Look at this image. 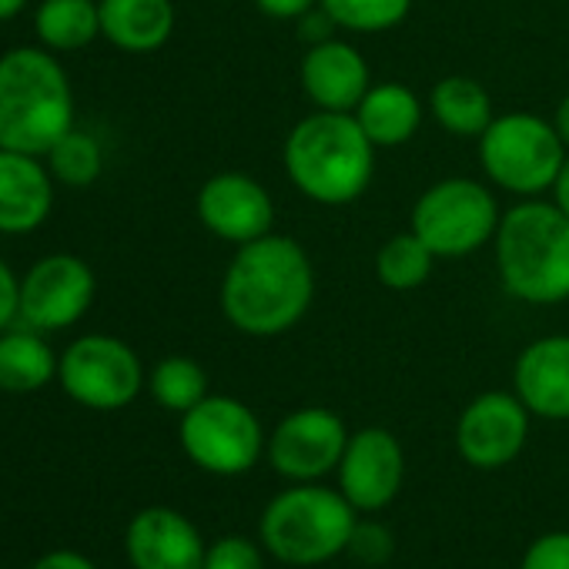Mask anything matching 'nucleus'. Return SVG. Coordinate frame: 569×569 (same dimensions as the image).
<instances>
[{
  "label": "nucleus",
  "instance_id": "obj_1",
  "mask_svg": "<svg viewBox=\"0 0 569 569\" xmlns=\"http://www.w3.org/2000/svg\"><path fill=\"white\" fill-rule=\"evenodd\" d=\"M228 326L251 339L292 332L316 302V264L302 241L268 231L238 244L218 292Z\"/></svg>",
  "mask_w": 569,
  "mask_h": 569
},
{
  "label": "nucleus",
  "instance_id": "obj_2",
  "mask_svg": "<svg viewBox=\"0 0 569 569\" xmlns=\"http://www.w3.org/2000/svg\"><path fill=\"white\" fill-rule=\"evenodd\" d=\"M379 148L366 138L356 114L312 111L284 134L281 164L289 181L316 204L342 208L359 201L376 178Z\"/></svg>",
  "mask_w": 569,
  "mask_h": 569
},
{
  "label": "nucleus",
  "instance_id": "obj_3",
  "mask_svg": "<svg viewBox=\"0 0 569 569\" xmlns=\"http://www.w3.org/2000/svg\"><path fill=\"white\" fill-rule=\"evenodd\" d=\"M492 251L502 289L516 302H569V214L552 198H519L502 211Z\"/></svg>",
  "mask_w": 569,
  "mask_h": 569
},
{
  "label": "nucleus",
  "instance_id": "obj_4",
  "mask_svg": "<svg viewBox=\"0 0 569 569\" xmlns=\"http://www.w3.org/2000/svg\"><path fill=\"white\" fill-rule=\"evenodd\" d=\"M74 128L68 71L48 48L0 54V148L44 158Z\"/></svg>",
  "mask_w": 569,
  "mask_h": 569
},
{
  "label": "nucleus",
  "instance_id": "obj_5",
  "mask_svg": "<svg viewBox=\"0 0 569 569\" xmlns=\"http://www.w3.org/2000/svg\"><path fill=\"white\" fill-rule=\"evenodd\" d=\"M356 506L322 482H292L281 489L258 519L264 552L284 566H322L342 552L356 536Z\"/></svg>",
  "mask_w": 569,
  "mask_h": 569
},
{
  "label": "nucleus",
  "instance_id": "obj_6",
  "mask_svg": "<svg viewBox=\"0 0 569 569\" xmlns=\"http://www.w3.org/2000/svg\"><path fill=\"white\" fill-rule=\"evenodd\" d=\"M476 141L486 181L509 191L512 198H542L552 191L556 174L569 154L552 121L532 111L496 114Z\"/></svg>",
  "mask_w": 569,
  "mask_h": 569
},
{
  "label": "nucleus",
  "instance_id": "obj_7",
  "mask_svg": "<svg viewBox=\"0 0 569 569\" xmlns=\"http://www.w3.org/2000/svg\"><path fill=\"white\" fill-rule=\"evenodd\" d=\"M499 204L479 178H442L429 184L412 204V231L436 258H469L492 244L499 228Z\"/></svg>",
  "mask_w": 569,
  "mask_h": 569
},
{
  "label": "nucleus",
  "instance_id": "obj_8",
  "mask_svg": "<svg viewBox=\"0 0 569 569\" xmlns=\"http://www.w3.org/2000/svg\"><path fill=\"white\" fill-rule=\"evenodd\" d=\"M184 456L211 476H244L264 456L268 436L251 406L234 396H204L178 422Z\"/></svg>",
  "mask_w": 569,
  "mask_h": 569
},
{
  "label": "nucleus",
  "instance_id": "obj_9",
  "mask_svg": "<svg viewBox=\"0 0 569 569\" xmlns=\"http://www.w3.org/2000/svg\"><path fill=\"white\" fill-rule=\"evenodd\" d=\"M58 382L78 406L118 412L141 396L148 376L128 342L114 336H81L58 359Z\"/></svg>",
  "mask_w": 569,
  "mask_h": 569
},
{
  "label": "nucleus",
  "instance_id": "obj_10",
  "mask_svg": "<svg viewBox=\"0 0 569 569\" xmlns=\"http://www.w3.org/2000/svg\"><path fill=\"white\" fill-rule=\"evenodd\" d=\"M349 436L352 432L339 412L326 406H302L278 419L268 436L264 459L289 482H322L339 469Z\"/></svg>",
  "mask_w": 569,
  "mask_h": 569
},
{
  "label": "nucleus",
  "instance_id": "obj_11",
  "mask_svg": "<svg viewBox=\"0 0 569 569\" xmlns=\"http://www.w3.org/2000/svg\"><path fill=\"white\" fill-rule=\"evenodd\" d=\"M98 278L78 254L58 251L31 264L21 278V322L38 332H61L88 316Z\"/></svg>",
  "mask_w": 569,
  "mask_h": 569
},
{
  "label": "nucleus",
  "instance_id": "obj_12",
  "mask_svg": "<svg viewBox=\"0 0 569 569\" xmlns=\"http://www.w3.org/2000/svg\"><path fill=\"white\" fill-rule=\"evenodd\" d=\"M532 412L516 392H482L476 396L456 422V449L472 469H502L526 449Z\"/></svg>",
  "mask_w": 569,
  "mask_h": 569
},
{
  "label": "nucleus",
  "instance_id": "obj_13",
  "mask_svg": "<svg viewBox=\"0 0 569 569\" xmlns=\"http://www.w3.org/2000/svg\"><path fill=\"white\" fill-rule=\"evenodd\" d=\"M336 476L339 492L359 512H382L406 486V449L389 429L366 426L349 436Z\"/></svg>",
  "mask_w": 569,
  "mask_h": 569
},
{
  "label": "nucleus",
  "instance_id": "obj_14",
  "mask_svg": "<svg viewBox=\"0 0 569 569\" xmlns=\"http://www.w3.org/2000/svg\"><path fill=\"white\" fill-rule=\"evenodd\" d=\"M198 221L228 244H248L274 231V201L268 188L244 171H218L198 188Z\"/></svg>",
  "mask_w": 569,
  "mask_h": 569
},
{
  "label": "nucleus",
  "instance_id": "obj_15",
  "mask_svg": "<svg viewBox=\"0 0 569 569\" xmlns=\"http://www.w3.org/2000/svg\"><path fill=\"white\" fill-rule=\"evenodd\" d=\"M204 549L198 526L168 506L141 509L124 529V552L134 569H201Z\"/></svg>",
  "mask_w": 569,
  "mask_h": 569
},
{
  "label": "nucleus",
  "instance_id": "obj_16",
  "mask_svg": "<svg viewBox=\"0 0 569 569\" xmlns=\"http://www.w3.org/2000/svg\"><path fill=\"white\" fill-rule=\"evenodd\" d=\"M299 81L312 108L352 114L372 88V71L356 44L342 38H326L319 44H309V51L302 54Z\"/></svg>",
  "mask_w": 569,
  "mask_h": 569
},
{
  "label": "nucleus",
  "instance_id": "obj_17",
  "mask_svg": "<svg viewBox=\"0 0 569 569\" xmlns=\"http://www.w3.org/2000/svg\"><path fill=\"white\" fill-rule=\"evenodd\" d=\"M512 392L549 422H569V336L529 342L512 366Z\"/></svg>",
  "mask_w": 569,
  "mask_h": 569
},
{
  "label": "nucleus",
  "instance_id": "obj_18",
  "mask_svg": "<svg viewBox=\"0 0 569 569\" xmlns=\"http://www.w3.org/2000/svg\"><path fill=\"white\" fill-rule=\"evenodd\" d=\"M54 174L38 154L0 148V234L41 228L54 204Z\"/></svg>",
  "mask_w": 569,
  "mask_h": 569
},
{
  "label": "nucleus",
  "instance_id": "obj_19",
  "mask_svg": "<svg viewBox=\"0 0 569 569\" xmlns=\"http://www.w3.org/2000/svg\"><path fill=\"white\" fill-rule=\"evenodd\" d=\"M352 114L359 128L366 131V138L379 151H389L416 138V131L422 128L426 108L419 94L406 88L402 81H372V88L366 91V98L359 101Z\"/></svg>",
  "mask_w": 569,
  "mask_h": 569
},
{
  "label": "nucleus",
  "instance_id": "obj_20",
  "mask_svg": "<svg viewBox=\"0 0 569 569\" xmlns=\"http://www.w3.org/2000/svg\"><path fill=\"white\" fill-rule=\"evenodd\" d=\"M101 38L128 54H151L174 34L171 0H98Z\"/></svg>",
  "mask_w": 569,
  "mask_h": 569
},
{
  "label": "nucleus",
  "instance_id": "obj_21",
  "mask_svg": "<svg viewBox=\"0 0 569 569\" xmlns=\"http://www.w3.org/2000/svg\"><path fill=\"white\" fill-rule=\"evenodd\" d=\"M51 379H58V356L44 342V332L31 326L0 332V392L28 396Z\"/></svg>",
  "mask_w": 569,
  "mask_h": 569
},
{
  "label": "nucleus",
  "instance_id": "obj_22",
  "mask_svg": "<svg viewBox=\"0 0 569 569\" xmlns=\"http://www.w3.org/2000/svg\"><path fill=\"white\" fill-rule=\"evenodd\" d=\"M429 111L436 124L452 138H479L496 118L489 91L469 74H449L436 81L429 94Z\"/></svg>",
  "mask_w": 569,
  "mask_h": 569
},
{
  "label": "nucleus",
  "instance_id": "obj_23",
  "mask_svg": "<svg viewBox=\"0 0 569 569\" xmlns=\"http://www.w3.org/2000/svg\"><path fill=\"white\" fill-rule=\"evenodd\" d=\"M34 34L41 48L68 54L101 38L98 0H41L34 11Z\"/></svg>",
  "mask_w": 569,
  "mask_h": 569
},
{
  "label": "nucleus",
  "instance_id": "obj_24",
  "mask_svg": "<svg viewBox=\"0 0 569 569\" xmlns=\"http://www.w3.org/2000/svg\"><path fill=\"white\" fill-rule=\"evenodd\" d=\"M436 261L439 258L409 228L382 241V248L376 251V278L389 292H416L432 278Z\"/></svg>",
  "mask_w": 569,
  "mask_h": 569
},
{
  "label": "nucleus",
  "instance_id": "obj_25",
  "mask_svg": "<svg viewBox=\"0 0 569 569\" xmlns=\"http://www.w3.org/2000/svg\"><path fill=\"white\" fill-rule=\"evenodd\" d=\"M148 389L161 409L184 416L208 396V372L188 356H168L151 369Z\"/></svg>",
  "mask_w": 569,
  "mask_h": 569
},
{
  "label": "nucleus",
  "instance_id": "obj_26",
  "mask_svg": "<svg viewBox=\"0 0 569 569\" xmlns=\"http://www.w3.org/2000/svg\"><path fill=\"white\" fill-rule=\"evenodd\" d=\"M319 8L339 31L386 34L409 18L412 0H319Z\"/></svg>",
  "mask_w": 569,
  "mask_h": 569
},
{
  "label": "nucleus",
  "instance_id": "obj_27",
  "mask_svg": "<svg viewBox=\"0 0 569 569\" xmlns=\"http://www.w3.org/2000/svg\"><path fill=\"white\" fill-rule=\"evenodd\" d=\"M44 158H48V171L68 188L94 184L101 178V168H104L101 144L88 131H78V128H71Z\"/></svg>",
  "mask_w": 569,
  "mask_h": 569
},
{
  "label": "nucleus",
  "instance_id": "obj_28",
  "mask_svg": "<svg viewBox=\"0 0 569 569\" xmlns=\"http://www.w3.org/2000/svg\"><path fill=\"white\" fill-rule=\"evenodd\" d=\"M264 546L244 536H221L204 549L201 569H264Z\"/></svg>",
  "mask_w": 569,
  "mask_h": 569
},
{
  "label": "nucleus",
  "instance_id": "obj_29",
  "mask_svg": "<svg viewBox=\"0 0 569 569\" xmlns=\"http://www.w3.org/2000/svg\"><path fill=\"white\" fill-rule=\"evenodd\" d=\"M519 569H569V532H542L522 552Z\"/></svg>",
  "mask_w": 569,
  "mask_h": 569
},
{
  "label": "nucleus",
  "instance_id": "obj_30",
  "mask_svg": "<svg viewBox=\"0 0 569 569\" xmlns=\"http://www.w3.org/2000/svg\"><path fill=\"white\" fill-rule=\"evenodd\" d=\"M349 552H356V556L366 559V562H386L389 552H392V536H389L382 526L359 522V526H356V536H352V542H349Z\"/></svg>",
  "mask_w": 569,
  "mask_h": 569
},
{
  "label": "nucleus",
  "instance_id": "obj_31",
  "mask_svg": "<svg viewBox=\"0 0 569 569\" xmlns=\"http://www.w3.org/2000/svg\"><path fill=\"white\" fill-rule=\"evenodd\" d=\"M14 319H21V281L11 264L0 258V332L11 329Z\"/></svg>",
  "mask_w": 569,
  "mask_h": 569
},
{
  "label": "nucleus",
  "instance_id": "obj_32",
  "mask_svg": "<svg viewBox=\"0 0 569 569\" xmlns=\"http://www.w3.org/2000/svg\"><path fill=\"white\" fill-rule=\"evenodd\" d=\"M254 8L271 21H302L319 8V0H254Z\"/></svg>",
  "mask_w": 569,
  "mask_h": 569
},
{
  "label": "nucleus",
  "instance_id": "obj_33",
  "mask_svg": "<svg viewBox=\"0 0 569 569\" xmlns=\"http://www.w3.org/2000/svg\"><path fill=\"white\" fill-rule=\"evenodd\" d=\"M31 569H98L84 552H74V549H54V552H44Z\"/></svg>",
  "mask_w": 569,
  "mask_h": 569
},
{
  "label": "nucleus",
  "instance_id": "obj_34",
  "mask_svg": "<svg viewBox=\"0 0 569 569\" xmlns=\"http://www.w3.org/2000/svg\"><path fill=\"white\" fill-rule=\"evenodd\" d=\"M549 198L569 214V154H566V161H562V168H559V174H556V184H552Z\"/></svg>",
  "mask_w": 569,
  "mask_h": 569
},
{
  "label": "nucleus",
  "instance_id": "obj_35",
  "mask_svg": "<svg viewBox=\"0 0 569 569\" xmlns=\"http://www.w3.org/2000/svg\"><path fill=\"white\" fill-rule=\"evenodd\" d=\"M552 128H556V134L562 138V144H566V151H569V94L556 104V111H552Z\"/></svg>",
  "mask_w": 569,
  "mask_h": 569
},
{
  "label": "nucleus",
  "instance_id": "obj_36",
  "mask_svg": "<svg viewBox=\"0 0 569 569\" xmlns=\"http://www.w3.org/2000/svg\"><path fill=\"white\" fill-rule=\"evenodd\" d=\"M28 0H0V21H11L24 11Z\"/></svg>",
  "mask_w": 569,
  "mask_h": 569
}]
</instances>
